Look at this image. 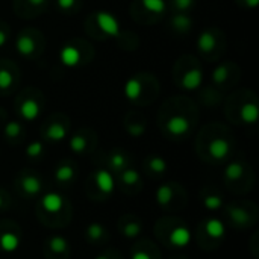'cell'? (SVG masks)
I'll use <instances>...</instances> for the list:
<instances>
[{
	"mask_svg": "<svg viewBox=\"0 0 259 259\" xmlns=\"http://www.w3.org/2000/svg\"><path fill=\"white\" fill-rule=\"evenodd\" d=\"M199 120V105L188 96L167 97L158 112V124L161 131L173 138L182 140L188 137Z\"/></svg>",
	"mask_w": 259,
	"mask_h": 259,
	"instance_id": "obj_1",
	"label": "cell"
},
{
	"mask_svg": "<svg viewBox=\"0 0 259 259\" xmlns=\"http://www.w3.org/2000/svg\"><path fill=\"white\" fill-rule=\"evenodd\" d=\"M225 114L232 123L252 126L259 118L258 96L249 88L232 91L225 99Z\"/></svg>",
	"mask_w": 259,
	"mask_h": 259,
	"instance_id": "obj_2",
	"label": "cell"
},
{
	"mask_svg": "<svg viewBox=\"0 0 259 259\" xmlns=\"http://www.w3.org/2000/svg\"><path fill=\"white\" fill-rule=\"evenodd\" d=\"M161 93L156 76L150 71H138L127 77L123 87V94L129 103L138 108L152 105Z\"/></svg>",
	"mask_w": 259,
	"mask_h": 259,
	"instance_id": "obj_3",
	"label": "cell"
},
{
	"mask_svg": "<svg viewBox=\"0 0 259 259\" xmlns=\"http://www.w3.org/2000/svg\"><path fill=\"white\" fill-rule=\"evenodd\" d=\"M175 85L187 93L199 91L203 85V67L197 56L187 53L176 59L173 65Z\"/></svg>",
	"mask_w": 259,
	"mask_h": 259,
	"instance_id": "obj_4",
	"label": "cell"
},
{
	"mask_svg": "<svg viewBox=\"0 0 259 259\" xmlns=\"http://www.w3.org/2000/svg\"><path fill=\"white\" fill-rule=\"evenodd\" d=\"M202 144L205 149L206 156L214 162L226 161L234 149V141L229 135V131L219 123L209 124L203 127L200 132Z\"/></svg>",
	"mask_w": 259,
	"mask_h": 259,
	"instance_id": "obj_5",
	"label": "cell"
},
{
	"mask_svg": "<svg viewBox=\"0 0 259 259\" xmlns=\"http://www.w3.org/2000/svg\"><path fill=\"white\" fill-rule=\"evenodd\" d=\"M123 32L118 18L108 11H94L85 20V33L99 41L115 39L117 42Z\"/></svg>",
	"mask_w": 259,
	"mask_h": 259,
	"instance_id": "obj_6",
	"label": "cell"
},
{
	"mask_svg": "<svg viewBox=\"0 0 259 259\" xmlns=\"http://www.w3.org/2000/svg\"><path fill=\"white\" fill-rule=\"evenodd\" d=\"M226 33L217 26L205 27L196 39V47L200 59L208 62L220 61V58L226 52Z\"/></svg>",
	"mask_w": 259,
	"mask_h": 259,
	"instance_id": "obj_7",
	"label": "cell"
},
{
	"mask_svg": "<svg viewBox=\"0 0 259 259\" xmlns=\"http://www.w3.org/2000/svg\"><path fill=\"white\" fill-rule=\"evenodd\" d=\"M44 105H46L44 93L35 87L23 88L14 100V108L20 121H29V123L36 121L41 117L44 111Z\"/></svg>",
	"mask_w": 259,
	"mask_h": 259,
	"instance_id": "obj_8",
	"label": "cell"
},
{
	"mask_svg": "<svg viewBox=\"0 0 259 259\" xmlns=\"http://www.w3.org/2000/svg\"><path fill=\"white\" fill-rule=\"evenodd\" d=\"M94 59V47L88 39L71 38L59 50V62L70 70L88 65Z\"/></svg>",
	"mask_w": 259,
	"mask_h": 259,
	"instance_id": "obj_9",
	"label": "cell"
},
{
	"mask_svg": "<svg viewBox=\"0 0 259 259\" xmlns=\"http://www.w3.org/2000/svg\"><path fill=\"white\" fill-rule=\"evenodd\" d=\"M168 12L167 0H132L129 14L134 21L143 26L159 23Z\"/></svg>",
	"mask_w": 259,
	"mask_h": 259,
	"instance_id": "obj_10",
	"label": "cell"
},
{
	"mask_svg": "<svg viewBox=\"0 0 259 259\" xmlns=\"http://www.w3.org/2000/svg\"><path fill=\"white\" fill-rule=\"evenodd\" d=\"M46 50V36L35 27H23L15 38V52L20 58L36 61Z\"/></svg>",
	"mask_w": 259,
	"mask_h": 259,
	"instance_id": "obj_11",
	"label": "cell"
},
{
	"mask_svg": "<svg viewBox=\"0 0 259 259\" xmlns=\"http://www.w3.org/2000/svg\"><path fill=\"white\" fill-rule=\"evenodd\" d=\"M241 80V68L234 61L219 62L211 73V87L226 93L234 90Z\"/></svg>",
	"mask_w": 259,
	"mask_h": 259,
	"instance_id": "obj_12",
	"label": "cell"
},
{
	"mask_svg": "<svg viewBox=\"0 0 259 259\" xmlns=\"http://www.w3.org/2000/svg\"><path fill=\"white\" fill-rule=\"evenodd\" d=\"M42 138L49 143H62L70 134V118L62 112L52 114L41 127Z\"/></svg>",
	"mask_w": 259,
	"mask_h": 259,
	"instance_id": "obj_13",
	"label": "cell"
},
{
	"mask_svg": "<svg viewBox=\"0 0 259 259\" xmlns=\"http://www.w3.org/2000/svg\"><path fill=\"white\" fill-rule=\"evenodd\" d=\"M20 67L12 59H0V96L14 93L20 83Z\"/></svg>",
	"mask_w": 259,
	"mask_h": 259,
	"instance_id": "obj_14",
	"label": "cell"
},
{
	"mask_svg": "<svg viewBox=\"0 0 259 259\" xmlns=\"http://www.w3.org/2000/svg\"><path fill=\"white\" fill-rule=\"evenodd\" d=\"M52 0H12V9L17 17L23 20H32L42 15Z\"/></svg>",
	"mask_w": 259,
	"mask_h": 259,
	"instance_id": "obj_15",
	"label": "cell"
},
{
	"mask_svg": "<svg viewBox=\"0 0 259 259\" xmlns=\"http://www.w3.org/2000/svg\"><path fill=\"white\" fill-rule=\"evenodd\" d=\"M94 143H96V134L91 129H79L76 134L71 135L68 146L73 153L83 155L94 147Z\"/></svg>",
	"mask_w": 259,
	"mask_h": 259,
	"instance_id": "obj_16",
	"label": "cell"
},
{
	"mask_svg": "<svg viewBox=\"0 0 259 259\" xmlns=\"http://www.w3.org/2000/svg\"><path fill=\"white\" fill-rule=\"evenodd\" d=\"M194 27V20L191 14L187 12H171L168 17V29L173 35L185 36L190 35Z\"/></svg>",
	"mask_w": 259,
	"mask_h": 259,
	"instance_id": "obj_17",
	"label": "cell"
},
{
	"mask_svg": "<svg viewBox=\"0 0 259 259\" xmlns=\"http://www.w3.org/2000/svg\"><path fill=\"white\" fill-rule=\"evenodd\" d=\"M124 129L131 137L140 138L147 131V120L140 111H129L124 117Z\"/></svg>",
	"mask_w": 259,
	"mask_h": 259,
	"instance_id": "obj_18",
	"label": "cell"
},
{
	"mask_svg": "<svg viewBox=\"0 0 259 259\" xmlns=\"http://www.w3.org/2000/svg\"><path fill=\"white\" fill-rule=\"evenodd\" d=\"M24 137V127L20 120H9L3 124V138L11 143H20Z\"/></svg>",
	"mask_w": 259,
	"mask_h": 259,
	"instance_id": "obj_19",
	"label": "cell"
},
{
	"mask_svg": "<svg viewBox=\"0 0 259 259\" xmlns=\"http://www.w3.org/2000/svg\"><path fill=\"white\" fill-rule=\"evenodd\" d=\"M94 182H96V187L99 188V191H102L103 194H111L114 191V178H112V173L106 168H99L96 173H94Z\"/></svg>",
	"mask_w": 259,
	"mask_h": 259,
	"instance_id": "obj_20",
	"label": "cell"
},
{
	"mask_svg": "<svg viewBox=\"0 0 259 259\" xmlns=\"http://www.w3.org/2000/svg\"><path fill=\"white\" fill-rule=\"evenodd\" d=\"M200 96H199V102L203 106H217L220 103H223V93L215 90L214 87H206V88H200Z\"/></svg>",
	"mask_w": 259,
	"mask_h": 259,
	"instance_id": "obj_21",
	"label": "cell"
},
{
	"mask_svg": "<svg viewBox=\"0 0 259 259\" xmlns=\"http://www.w3.org/2000/svg\"><path fill=\"white\" fill-rule=\"evenodd\" d=\"M20 187L21 190L29 194V196H36L41 193L42 190V182L41 179L36 176V175H32V173H27V175H23L21 179H20Z\"/></svg>",
	"mask_w": 259,
	"mask_h": 259,
	"instance_id": "obj_22",
	"label": "cell"
},
{
	"mask_svg": "<svg viewBox=\"0 0 259 259\" xmlns=\"http://www.w3.org/2000/svg\"><path fill=\"white\" fill-rule=\"evenodd\" d=\"M41 205H42V209L47 211V212H59L64 206V197L58 193H47L42 196L41 199Z\"/></svg>",
	"mask_w": 259,
	"mask_h": 259,
	"instance_id": "obj_23",
	"label": "cell"
},
{
	"mask_svg": "<svg viewBox=\"0 0 259 259\" xmlns=\"http://www.w3.org/2000/svg\"><path fill=\"white\" fill-rule=\"evenodd\" d=\"M127 155L123 152V150H112L109 155H108V167H109V171H121L127 167Z\"/></svg>",
	"mask_w": 259,
	"mask_h": 259,
	"instance_id": "obj_24",
	"label": "cell"
},
{
	"mask_svg": "<svg viewBox=\"0 0 259 259\" xmlns=\"http://www.w3.org/2000/svg\"><path fill=\"white\" fill-rule=\"evenodd\" d=\"M76 176V167L73 162H62L55 170V179L61 184H67L73 181Z\"/></svg>",
	"mask_w": 259,
	"mask_h": 259,
	"instance_id": "obj_25",
	"label": "cell"
},
{
	"mask_svg": "<svg viewBox=\"0 0 259 259\" xmlns=\"http://www.w3.org/2000/svg\"><path fill=\"white\" fill-rule=\"evenodd\" d=\"M170 241H171V244H173V246H176V247L182 249V247H185V246H188V244H190V241H191V232H190L187 228L179 226V228H176V229L171 232V235H170Z\"/></svg>",
	"mask_w": 259,
	"mask_h": 259,
	"instance_id": "obj_26",
	"label": "cell"
},
{
	"mask_svg": "<svg viewBox=\"0 0 259 259\" xmlns=\"http://www.w3.org/2000/svg\"><path fill=\"white\" fill-rule=\"evenodd\" d=\"M56 9L65 15H74L82 9L83 0H55Z\"/></svg>",
	"mask_w": 259,
	"mask_h": 259,
	"instance_id": "obj_27",
	"label": "cell"
},
{
	"mask_svg": "<svg viewBox=\"0 0 259 259\" xmlns=\"http://www.w3.org/2000/svg\"><path fill=\"white\" fill-rule=\"evenodd\" d=\"M146 167L150 173L153 175H164L168 168L167 165V161L162 158V156H158V155H152L146 159Z\"/></svg>",
	"mask_w": 259,
	"mask_h": 259,
	"instance_id": "obj_28",
	"label": "cell"
},
{
	"mask_svg": "<svg viewBox=\"0 0 259 259\" xmlns=\"http://www.w3.org/2000/svg\"><path fill=\"white\" fill-rule=\"evenodd\" d=\"M246 175V165L240 161H234L226 165L225 168V176L228 181H240Z\"/></svg>",
	"mask_w": 259,
	"mask_h": 259,
	"instance_id": "obj_29",
	"label": "cell"
},
{
	"mask_svg": "<svg viewBox=\"0 0 259 259\" xmlns=\"http://www.w3.org/2000/svg\"><path fill=\"white\" fill-rule=\"evenodd\" d=\"M170 12H187L191 14L197 5V0H167Z\"/></svg>",
	"mask_w": 259,
	"mask_h": 259,
	"instance_id": "obj_30",
	"label": "cell"
},
{
	"mask_svg": "<svg viewBox=\"0 0 259 259\" xmlns=\"http://www.w3.org/2000/svg\"><path fill=\"white\" fill-rule=\"evenodd\" d=\"M18 246H20V238L15 234H9L8 232V234H3L0 237V247H2V250H5L8 253H12V252H15L18 249Z\"/></svg>",
	"mask_w": 259,
	"mask_h": 259,
	"instance_id": "obj_31",
	"label": "cell"
},
{
	"mask_svg": "<svg viewBox=\"0 0 259 259\" xmlns=\"http://www.w3.org/2000/svg\"><path fill=\"white\" fill-rule=\"evenodd\" d=\"M120 179L123 182V185L126 187H135L140 184V173L131 167H126L124 170L120 171Z\"/></svg>",
	"mask_w": 259,
	"mask_h": 259,
	"instance_id": "obj_32",
	"label": "cell"
},
{
	"mask_svg": "<svg viewBox=\"0 0 259 259\" xmlns=\"http://www.w3.org/2000/svg\"><path fill=\"white\" fill-rule=\"evenodd\" d=\"M173 194H175L173 187L168 185V184H164V185L158 187V190H156V202H158L161 206H164V205H167V203L171 202Z\"/></svg>",
	"mask_w": 259,
	"mask_h": 259,
	"instance_id": "obj_33",
	"label": "cell"
},
{
	"mask_svg": "<svg viewBox=\"0 0 259 259\" xmlns=\"http://www.w3.org/2000/svg\"><path fill=\"white\" fill-rule=\"evenodd\" d=\"M206 232L212 238H222L225 237V225L219 219H209L206 222Z\"/></svg>",
	"mask_w": 259,
	"mask_h": 259,
	"instance_id": "obj_34",
	"label": "cell"
},
{
	"mask_svg": "<svg viewBox=\"0 0 259 259\" xmlns=\"http://www.w3.org/2000/svg\"><path fill=\"white\" fill-rule=\"evenodd\" d=\"M44 155V143L41 140H35L27 144L26 147V156L30 159H39Z\"/></svg>",
	"mask_w": 259,
	"mask_h": 259,
	"instance_id": "obj_35",
	"label": "cell"
},
{
	"mask_svg": "<svg viewBox=\"0 0 259 259\" xmlns=\"http://www.w3.org/2000/svg\"><path fill=\"white\" fill-rule=\"evenodd\" d=\"M50 249L55 252V253H64L67 252L68 249V243L65 238H62L61 235H56L50 240Z\"/></svg>",
	"mask_w": 259,
	"mask_h": 259,
	"instance_id": "obj_36",
	"label": "cell"
},
{
	"mask_svg": "<svg viewBox=\"0 0 259 259\" xmlns=\"http://www.w3.org/2000/svg\"><path fill=\"white\" fill-rule=\"evenodd\" d=\"M203 205L206 209L209 211H217L223 206V199L217 194H211V196H206L205 200H203Z\"/></svg>",
	"mask_w": 259,
	"mask_h": 259,
	"instance_id": "obj_37",
	"label": "cell"
},
{
	"mask_svg": "<svg viewBox=\"0 0 259 259\" xmlns=\"http://www.w3.org/2000/svg\"><path fill=\"white\" fill-rule=\"evenodd\" d=\"M103 234H105V229H103V226L99 225V223H93V225H90V226L87 228V235H88V238L93 240V241L100 240V238L103 237Z\"/></svg>",
	"mask_w": 259,
	"mask_h": 259,
	"instance_id": "obj_38",
	"label": "cell"
},
{
	"mask_svg": "<svg viewBox=\"0 0 259 259\" xmlns=\"http://www.w3.org/2000/svg\"><path fill=\"white\" fill-rule=\"evenodd\" d=\"M11 38V27L6 21L0 20V49H3Z\"/></svg>",
	"mask_w": 259,
	"mask_h": 259,
	"instance_id": "obj_39",
	"label": "cell"
},
{
	"mask_svg": "<svg viewBox=\"0 0 259 259\" xmlns=\"http://www.w3.org/2000/svg\"><path fill=\"white\" fill-rule=\"evenodd\" d=\"M123 232H124V235L127 238H135V237H138L141 234V225H138V223H129L124 228Z\"/></svg>",
	"mask_w": 259,
	"mask_h": 259,
	"instance_id": "obj_40",
	"label": "cell"
},
{
	"mask_svg": "<svg viewBox=\"0 0 259 259\" xmlns=\"http://www.w3.org/2000/svg\"><path fill=\"white\" fill-rule=\"evenodd\" d=\"M235 3L243 9H256L259 0H235Z\"/></svg>",
	"mask_w": 259,
	"mask_h": 259,
	"instance_id": "obj_41",
	"label": "cell"
},
{
	"mask_svg": "<svg viewBox=\"0 0 259 259\" xmlns=\"http://www.w3.org/2000/svg\"><path fill=\"white\" fill-rule=\"evenodd\" d=\"M232 217H234L238 223H246V219H247L246 212H244V211H238V209L232 212Z\"/></svg>",
	"mask_w": 259,
	"mask_h": 259,
	"instance_id": "obj_42",
	"label": "cell"
},
{
	"mask_svg": "<svg viewBox=\"0 0 259 259\" xmlns=\"http://www.w3.org/2000/svg\"><path fill=\"white\" fill-rule=\"evenodd\" d=\"M132 259H152L150 255L147 252H143V250H138L132 255Z\"/></svg>",
	"mask_w": 259,
	"mask_h": 259,
	"instance_id": "obj_43",
	"label": "cell"
},
{
	"mask_svg": "<svg viewBox=\"0 0 259 259\" xmlns=\"http://www.w3.org/2000/svg\"><path fill=\"white\" fill-rule=\"evenodd\" d=\"M6 117H8L6 111H5V109H3V108L0 106V126L6 123Z\"/></svg>",
	"mask_w": 259,
	"mask_h": 259,
	"instance_id": "obj_44",
	"label": "cell"
},
{
	"mask_svg": "<svg viewBox=\"0 0 259 259\" xmlns=\"http://www.w3.org/2000/svg\"><path fill=\"white\" fill-rule=\"evenodd\" d=\"M3 208V197H2V194H0V209Z\"/></svg>",
	"mask_w": 259,
	"mask_h": 259,
	"instance_id": "obj_45",
	"label": "cell"
},
{
	"mask_svg": "<svg viewBox=\"0 0 259 259\" xmlns=\"http://www.w3.org/2000/svg\"><path fill=\"white\" fill-rule=\"evenodd\" d=\"M96 259H109L108 256H105V255H100V256H97Z\"/></svg>",
	"mask_w": 259,
	"mask_h": 259,
	"instance_id": "obj_46",
	"label": "cell"
}]
</instances>
